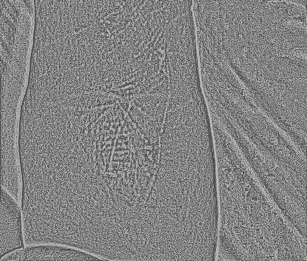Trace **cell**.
Masks as SVG:
<instances>
[{
	"mask_svg": "<svg viewBox=\"0 0 307 261\" xmlns=\"http://www.w3.org/2000/svg\"><path fill=\"white\" fill-rule=\"evenodd\" d=\"M97 260L102 259L81 250L55 244L26 246L0 258V261Z\"/></svg>",
	"mask_w": 307,
	"mask_h": 261,
	"instance_id": "obj_2",
	"label": "cell"
},
{
	"mask_svg": "<svg viewBox=\"0 0 307 261\" xmlns=\"http://www.w3.org/2000/svg\"><path fill=\"white\" fill-rule=\"evenodd\" d=\"M25 246L21 205L1 186L0 258Z\"/></svg>",
	"mask_w": 307,
	"mask_h": 261,
	"instance_id": "obj_1",
	"label": "cell"
}]
</instances>
